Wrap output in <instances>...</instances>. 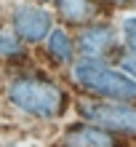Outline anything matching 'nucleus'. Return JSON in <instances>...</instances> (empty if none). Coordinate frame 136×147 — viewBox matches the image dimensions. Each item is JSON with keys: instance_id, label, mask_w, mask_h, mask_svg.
<instances>
[{"instance_id": "nucleus-1", "label": "nucleus", "mask_w": 136, "mask_h": 147, "mask_svg": "<svg viewBox=\"0 0 136 147\" xmlns=\"http://www.w3.org/2000/svg\"><path fill=\"white\" fill-rule=\"evenodd\" d=\"M8 99L21 112L35 118H56L67 107V94L48 78L40 75H21L8 83Z\"/></svg>"}, {"instance_id": "nucleus-9", "label": "nucleus", "mask_w": 136, "mask_h": 147, "mask_svg": "<svg viewBox=\"0 0 136 147\" xmlns=\"http://www.w3.org/2000/svg\"><path fill=\"white\" fill-rule=\"evenodd\" d=\"M0 54H5V56H19L21 54V46L16 40L13 30H0Z\"/></svg>"}, {"instance_id": "nucleus-8", "label": "nucleus", "mask_w": 136, "mask_h": 147, "mask_svg": "<svg viewBox=\"0 0 136 147\" xmlns=\"http://www.w3.org/2000/svg\"><path fill=\"white\" fill-rule=\"evenodd\" d=\"M48 56L54 59L56 64L72 62L75 46H72V40H70V35H67L64 30H51L48 32Z\"/></svg>"}, {"instance_id": "nucleus-10", "label": "nucleus", "mask_w": 136, "mask_h": 147, "mask_svg": "<svg viewBox=\"0 0 136 147\" xmlns=\"http://www.w3.org/2000/svg\"><path fill=\"white\" fill-rule=\"evenodd\" d=\"M123 35H125V46L136 54V19H128L123 24Z\"/></svg>"}, {"instance_id": "nucleus-2", "label": "nucleus", "mask_w": 136, "mask_h": 147, "mask_svg": "<svg viewBox=\"0 0 136 147\" xmlns=\"http://www.w3.org/2000/svg\"><path fill=\"white\" fill-rule=\"evenodd\" d=\"M75 83L86 91L96 94L101 99L112 102H131L136 99V80H131L125 72L104 64L101 59H80L72 70Z\"/></svg>"}, {"instance_id": "nucleus-4", "label": "nucleus", "mask_w": 136, "mask_h": 147, "mask_svg": "<svg viewBox=\"0 0 136 147\" xmlns=\"http://www.w3.org/2000/svg\"><path fill=\"white\" fill-rule=\"evenodd\" d=\"M51 32V13L40 5H21L13 13V35L27 43H40Z\"/></svg>"}, {"instance_id": "nucleus-12", "label": "nucleus", "mask_w": 136, "mask_h": 147, "mask_svg": "<svg viewBox=\"0 0 136 147\" xmlns=\"http://www.w3.org/2000/svg\"><path fill=\"white\" fill-rule=\"evenodd\" d=\"M104 3H109V5H136V0H104Z\"/></svg>"}, {"instance_id": "nucleus-3", "label": "nucleus", "mask_w": 136, "mask_h": 147, "mask_svg": "<svg viewBox=\"0 0 136 147\" xmlns=\"http://www.w3.org/2000/svg\"><path fill=\"white\" fill-rule=\"evenodd\" d=\"M80 115L88 120V126H96L101 131H115V134H136V107L128 102H80L78 105Z\"/></svg>"}, {"instance_id": "nucleus-11", "label": "nucleus", "mask_w": 136, "mask_h": 147, "mask_svg": "<svg viewBox=\"0 0 136 147\" xmlns=\"http://www.w3.org/2000/svg\"><path fill=\"white\" fill-rule=\"evenodd\" d=\"M120 64H123L125 75H128L131 80H136V54H133V51H131V54H125V56H120Z\"/></svg>"}, {"instance_id": "nucleus-5", "label": "nucleus", "mask_w": 136, "mask_h": 147, "mask_svg": "<svg viewBox=\"0 0 136 147\" xmlns=\"http://www.w3.org/2000/svg\"><path fill=\"white\" fill-rule=\"evenodd\" d=\"M80 51L86 54V59H101L104 54H109V48H115V30L107 24H93L80 32L78 40Z\"/></svg>"}, {"instance_id": "nucleus-7", "label": "nucleus", "mask_w": 136, "mask_h": 147, "mask_svg": "<svg viewBox=\"0 0 136 147\" xmlns=\"http://www.w3.org/2000/svg\"><path fill=\"white\" fill-rule=\"evenodd\" d=\"M67 147H117V142L96 126H72L67 131Z\"/></svg>"}, {"instance_id": "nucleus-6", "label": "nucleus", "mask_w": 136, "mask_h": 147, "mask_svg": "<svg viewBox=\"0 0 136 147\" xmlns=\"http://www.w3.org/2000/svg\"><path fill=\"white\" fill-rule=\"evenodd\" d=\"M56 11L67 24H83L93 22L101 11V0H56Z\"/></svg>"}]
</instances>
